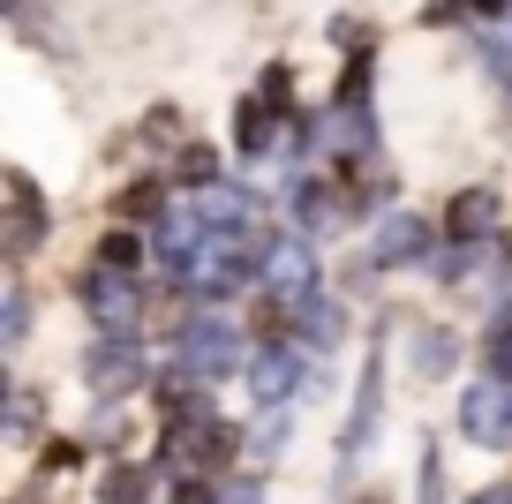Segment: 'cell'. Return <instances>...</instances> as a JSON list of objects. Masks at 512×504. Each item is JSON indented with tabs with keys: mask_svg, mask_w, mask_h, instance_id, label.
<instances>
[{
	"mask_svg": "<svg viewBox=\"0 0 512 504\" xmlns=\"http://www.w3.org/2000/svg\"><path fill=\"white\" fill-rule=\"evenodd\" d=\"M76 459H83V452H76L68 437H53V444H46V467H76Z\"/></svg>",
	"mask_w": 512,
	"mask_h": 504,
	"instance_id": "21",
	"label": "cell"
},
{
	"mask_svg": "<svg viewBox=\"0 0 512 504\" xmlns=\"http://www.w3.org/2000/svg\"><path fill=\"white\" fill-rule=\"evenodd\" d=\"M407 249H422V226H415V219H392V226L377 234V249H369V264H377V271H392Z\"/></svg>",
	"mask_w": 512,
	"mask_h": 504,
	"instance_id": "11",
	"label": "cell"
},
{
	"mask_svg": "<svg viewBox=\"0 0 512 504\" xmlns=\"http://www.w3.org/2000/svg\"><path fill=\"white\" fill-rule=\"evenodd\" d=\"M211 174H219V158H211V151H189V158H181V181H211Z\"/></svg>",
	"mask_w": 512,
	"mask_h": 504,
	"instance_id": "20",
	"label": "cell"
},
{
	"mask_svg": "<svg viewBox=\"0 0 512 504\" xmlns=\"http://www.w3.org/2000/svg\"><path fill=\"white\" fill-rule=\"evenodd\" d=\"M0 324H8L0 339H8V347H23V324H31V301H23V286H16V279H8V309H0Z\"/></svg>",
	"mask_w": 512,
	"mask_h": 504,
	"instance_id": "18",
	"label": "cell"
},
{
	"mask_svg": "<svg viewBox=\"0 0 512 504\" xmlns=\"http://www.w3.org/2000/svg\"><path fill=\"white\" fill-rule=\"evenodd\" d=\"M490 226H497V196L490 189L452 196V241H475V234H490Z\"/></svg>",
	"mask_w": 512,
	"mask_h": 504,
	"instance_id": "10",
	"label": "cell"
},
{
	"mask_svg": "<svg viewBox=\"0 0 512 504\" xmlns=\"http://www.w3.org/2000/svg\"><path fill=\"white\" fill-rule=\"evenodd\" d=\"M136 384H144V354L128 347V339H106V347L91 354V392L121 399V392H136Z\"/></svg>",
	"mask_w": 512,
	"mask_h": 504,
	"instance_id": "6",
	"label": "cell"
},
{
	"mask_svg": "<svg viewBox=\"0 0 512 504\" xmlns=\"http://www.w3.org/2000/svg\"><path fill=\"white\" fill-rule=\"evenodd\" d=\"M377 392H384V339H369V362H362V399H354V422L347 437H339V459H354L369 444V429H377Z\"/></svg>",
	"mask_w": 512,
	"mask_h": 504,
	"instance_id": "7",
	"label": "cell"
},
{
	"mask_svg": "<svg viewBox=\"0 0 512 504\" xmlns=\"http://www.w3.org/2000/svg\"><path fill=\"white\" fill-rule=\"evenodd\" d=\"M144 497H151V474H144V467H106L98 504H144Z\"/></svg>",
	"mask_w": 512,
	"mask_h": 504,
	"instance_id": "12",
	"label": "cell"
},
{
	"mask_svg": "<svg viewBox=\"0 0 512 504\" xmlns=\"http://www.w3.org/2000/svg\"><path fill=\"white\" fill-rule=\"evenodd\" d=\"M181 362H189L196 377H226V369H241V339L219 324V316H204V324L181 331Z\"/></svg>",
	"mask_w": 512,
	"mask_h": 504,
	"instance_id": "3",
	"label": "cell"
},
{
	"mask_svg": "<svg viewBox=\"0 0 512 504\" xmlns=\"http://www.w3.org/2000/svg\"><path fill=\"white\" fill-rule=\"evenodd\" d=\"M264 264H272V286H279V294H302V301H309V279H317V264H309L302 241H279Z\"/></svg>",
	"mask_w": 512,
	"mask_h": 504,
	"instance_id": "9",
	"label": "cell"
},
{
	"mask_svg": "<svg viewBox=\"0 0 512 504\" xmlns=\"http://www.w3.org/2000/svg\"><path fill=\"white\" fill-rule=\"evenodd\" d=\"M121 219H151V211H159V181H136V189H121Z\"/></svg>",
	"mask_w": 512,
	"mask_h": 504,
	"instance_id": "19",
	"label": "cell"
},
{
	"mask_svg": "<svg viewBox=\"0 0 512 504\" xmlns=\"http://www.w3.org/2000/svg\"><path fill=\"white\" fill-rule=\"evenodd\" d=\"M407 362H415V377H445V369L460 362V347H452V331H445V324H422V331H415V347H407Z\"/></svg>",
	"mask_w": 512,
	"mask_h": 504,
	"instance_id": "8",
	"label": "cell"
},
{
	"mask_svg": "<svg viewBox=\"0 0 512 504\" xmlns=\"http://www.w3.org/2000/svg\"><path fill=\"white\" fill-rule=\"evenodd\" d=\"M302 324H309V347H339V331H347V316H339V301H302Z\"/></svg>",
	"mask_w": 512,
	"mask_h": 504,
	"instance_id": "13",
	"label": "cell"
},
{
	"mask_svg": "<svg viewBox=\"0 0 512 504\" xmlns=\"http://www.w3.org/2000/svg\"><path fill=\"white\" fill-rule=\"evenodd\" d=\"M460 429L475 444H490V452H505V444H512V384L482 377L475 392H460Z\"/></svg>",
	"mask_w": 512,
	"mask_h": 504,
	"instance_id": "1",
	"label": "cell"
},
{
	"mask_svg": "<svg viewBox=\"0 0 512 504\" xmlns=\"http://www.w3.org/2000/svg\"><path fill=\"white\" fill-rule=\"evenodd\" d=\"M362 504H377V497H362Z\"/></svg>",
	"mask_w": 512,
	"mask_h": 504,
	"instance_id": "24",
	"label": "cell"
},
{
	"mask_svg": "<svg viewBox=\"0 0 512 504\" xmlns=\"http://www.w3.org/2000/svg\"><path fill=\"white\" fill-rule=\"evenodd\" d=\"M249 392H256V407H287V399L302 392V354H294V347H256Z\"/></svg>",
	"mask_w": 512,
	"mask_h": 504,
	"instance_id": "5",
	"label": "cell"
},
{
	"mask_svg": "<svg viewBox=\"0 0 512 504\" xmlns=\"http://www.w3.org/2000/svg\"><path fill=\"white\" fill-rule=\"evenodd\" d=\"M136 256H144L136 234H106V241H98V264H106V271H136Z\"/></svg>",
	"mask_w": 512,
	"mask_h": 504,
	"instance_id": "15",
	"label": "cell"
},
{
	"mask_svg": "<svg viewBox=\"0 0 512 504\" xmlns=\"http://www.w3.org/2000/svg\"><path fill=\"white\" fill-rule=\"evenodd\" d=\"M38 234H46V196L31 174H8V264H23L38 249Z\"/></svg>",
	"mask_w": 512,
	"mask_h": 504,
	"instance_id": "4",
	"label": "cell"
},
{
	"mask_svg": "<svg viewBox=\"0 0 512 504\" xmlns=\"http://www.w3.org/2000/svg\"><path fill=\"white\" fill-rule=\"evenodd\" d=\"M482 362H490V377H497V384H512V324H497V331H490Z\"/></svg>",
	"mask_w": 512,
	"mask_h": 504,
	"instance_id": "17",
	"label": "cell"
},
{
	"mask_svg": "<svg viewBox=\"0 0 512 504\" xmlns=\"http://www.w3.org/2000/svg\"><path fill=\"white\" fill-rule=\"evenodd\" d=\"M467 504H512V482H490V489H475Z\"/></svg>",
	"mask_w": 512,
	"mask_h": 504,
	"instance_id": "23",
	"label": "cell"
},
{
	"mask_svg": "<svg viewBox=\"0 0 512 504\" xmlns=\"http://www.w3.org/2000/svg\"><path fill=\"white\" fill-rule=\"evenodd\" d=\"M415 504H445V467H437V452L422 444V474H415Z\"/></svg>",
	"mask_w": 512,
	"mask_h": 504,
	"instance_id": "16",
	"label": "cell"
},
{
	"mask_svg": "<svg viewBox=\"0 0 512 504\" xmlns=\"http://www.w3.org/2000/svg\"><path fill=\"white\" fill-rule=\"evenodd\" d=\"M38 414H46V399H38V392H31V384H23V392H16V399H8V437H16V444H23V437H31V429H38Z\"/></svg>",
	"mask_w": 512,
	"mask_h": 504,
	"instance_id": "14",
	"label": "cell"
},
{
	"mask_svg": "<svg viewBox=\"0 0 512 504\" xmlns=\"http://www.w3.org/2000/svg\"><path fill=\"white\" fill-rule=\"evenodd\" d=\"M174 504H211V482H174Z\"/></svg>",
	"mask_w": 512,
	"mask_h": 504,
	"instance_id": "22",
	"label": "cell"
},
{
	"mask_svg": "<svg viewBox=\"0 0 512 504\" xmlns=\"http://www.w3.org/2000/svg\"><path fill=\"white\" fill-rule=\"evenodd\" d=\"M83 301H91L98 331H113V339H121V331L136 324V271H106V264H91V279H83Z\"/></svg>",
	"mask_w": 512,
	"mask_h": 504,
	"instance_id": "2",
	"label": "cell"
}]
</instances>
